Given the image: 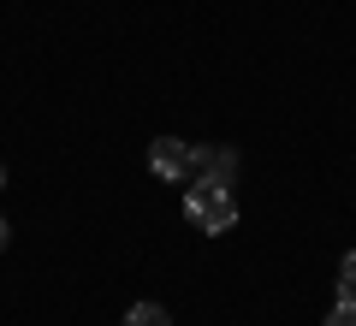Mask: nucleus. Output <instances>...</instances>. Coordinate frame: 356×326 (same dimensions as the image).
I'll return each instance as SVG.
<instances>
[{"instance_id":"f257e3e1","label":"nucleus","mask_w":356,"mask_h":326,"mask_svg":"<svg viewBox=\"0 0 356 326\" xmlns=\"http://www.w3.org/2000/svg\"><path fill=\"white\" fill-rule=\"evenodd\" d=\"M184 213H191V226L208 231V238H226L238 226V202H232V184L220 178H184Z\"/></svg>"},{"instance_id":"6e6552de","label":"nucleus","mask_w":356,"mask_h":326,"mask_svg":"<svg viewBox=\"0 0 356 326\" xmlns=\"http://www.w3.org/2000/svg\"><path fill=\"white\" fill-rule=\"evenodd\" d=\"M0 184H6V166H0Z\"/></svg>"},{"instance_id":"7ed1b4c3","label":"nucleus","mask_w":356,"mask_h":326,"mask_svg":"<svg viewBox=\"0 0 356 326\" xmlns=\"http://www.w3.org/2000/svg\"><path fill=\"white\" fill-rule=\"evenodd\" d=\"M232 172H238V149L191 142V178H220V184H232Z\"/></svg>"},{"instance_id":"20e7f679","label":"nucleus","mask_w":356,"mask_h":326,"mask_svg":"<svg viewBox=\"0 0 356 326\" xmlns=\"http://www.w3.org/2000/svg\"><path fill=\"white\" fill-rule=\"evenodd\" d=\"M125 326H172V314H166L161 302H131V309H125Z\"/></svg>"},{"instance_id":"0eeeda50","label":"nucleus","mask_w":356,"mask_h":326,"mask_svg":"<svg viewBox=\"0 0 356 326\" xmlns=\"http://www.w3.org/2000/svg\"><path fill=\"white\" fill-rule=\"evenodd\" d=\"M6 243H13V226H6V220H0V250H6Z\"/></svg>"},{"instance_id":"423d86ee","label":"nucleus","mask_w":356,"mask_h":326,"mask_svg":"<svg viewBox=\"0 0 356 326\" xmlns=\"http://www.w3.org/2000/svg\"><path fill=\"white\" fill-rule=\"evenodd\" d=\"M339 297H356V255L339 261Z\"/></svg>"},{"instance_id":"f03ea898","label":"nucleus","mask_w":356,"mask_h":326,"mask_svg":"<svg viewBox=\"0 0 356 326\" xmlns=\"http://www.w3.org/2000/svg\"><path fill=\"white\" fill-rule=\"evenodd\" d=\"M149 166H154L161 178H172V184H184V178H191V142L154 137V142H149Z\"/></svg>"},{"instance_id":"39448f33","label":"nucleus","mask_w":356,"mask_h":326,"mask_svg":"<svg viewBox=\"0 0 356 326\" xmlns=\"http://www.w3.org/2000/svg\"><path fill=\"white\" fill-rule=\"evenodd\" d=\"M327 326H356V297H339L327 309Z\"/></svg>"}]
</instances>
